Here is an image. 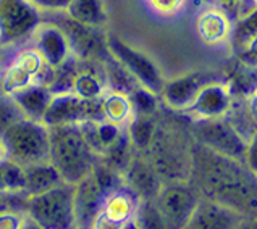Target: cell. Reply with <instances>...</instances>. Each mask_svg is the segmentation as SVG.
Here are the masks:
<instances>
[{
    "label": "cell",
    "instance_id": "obj_1",
    "mask_svg": "<svg viewBox=\"0 0 257 229\" xmlns=\"http://www.w3.org/2000/svg\"><path fill=\"white\" fill-rule=\"evenodd\" d=\"M193 144L191 128L188 129L178 120H172V116H165L159 110L156 129L149 147L143 153L164 182L189 181Z\"/></svg>",
    "mask_w": 257,
    "mask_h": 229
},
{
    "label": "cell",
    "instance_id": "obj_2",
    "mask_svg": "<svg viewBox=\"0 0 257 229\" xmlns=\"http://www.w3.org/2000/svg\"><path fill=\"white\" fill-rule=\"evenodd\" d=\"M97 157L91 150L79 123L49 128V161L62 181L76 184L91 173Z\"/></svg>",
    "mask_w": 257,
    "mask_h": 229
},
{
    "label": "cell",
    "instance_id": "obj_3",
    "mask_svg": "<svg viewBox=\"0 0 257 229\" xmlns=\"http://www.w3.org/2000/svg\"><path fill=\"white\" fill-rule=\"evenodd\" d=\"M26 215L44 229H75V184L63 181L28 197Z\"/></svg>",
    "mask_w": 257,
    "mask_h": 229
},
{
    "label": "cell",
    "instance_id": "obj_4",
    "mask_svg": "<svg viewBox=\"0 0 257 229\" xmlns=\"http://www.w3.org/2000/svg\"><path fill=\"white\" fill-rule=\"evenodd\" d=\"M0 139L7 158L21 166L49 160V126L42 121L23 118L12 124Z\"/></svg>",
    "mask_w": 257,
    "mask_h": 229
},
{
    "label": "cell",
    "instance_id": "obj_5",
    "mask_svg": "<svg viewBox=\"0 0 257 229\" xmlns=\"http://www.w3.org/2000/svg\"><path fill=\"white\" fill-rule=\"evenodd\" d=\"M44 15L31 0H0V46H20L29 41Z\"/></svg>",
    "mask_w": 257,
    "mask_h": 229
},
{
    "label": "cell",
    "instance_id": "obj_6",
    "mask_svg": "<svg viewBox=\"0 0 257 229\" xmlns=\"http://www.w3.org/2000/svg\"><path fill=\"white\" fill-rule=\"evenodd\" d=\"M47 20L62 29L70 46L71 57H75L76 60H105L107 57H110L105 41L107 34L102 31V28H92L78 23L65 12L49 15Z\"/></svg>",
    "mask_w": 257,
    "mask_h": 229
},
{
    "label": "cell",
    "instance_id": "obj_7",
    "mask_svg": "<svg viewBox=\"0 0 257 229\" xmlns=\"http://www.w3.org/2000/svg\"><path fill=\"white\" fill-rule=\"evenodd\" d=\"M105 41L110 57L118 65H121L139 86L159 95L165 84V79L162 73H160L159 66L146 54L128 46L126 42L116 38L115 34H107Z\"/></svg>",
    "mask_w": 257,
    "mask_h": 229
},
{
    "label": "cell",
    "instance_id": "obj_8",
    "mask_svg": "<svg viewBox=\"0 0 257 229\" xmlns=\"http://www.w3.org/2000/svg\"><path fill=\"white\" fill-rule=\"evenodd\" d=\"M191 134H193L194 142L207 147L210 150L238 161L244 160L247 140L225 118L197 120L191 128Z\"/></svg>",
    "mask_w": 257,
    "mask_h": 229
},
{
    "label": "cell",
    "instance_id": "obj_9",
    "mask_svg": "<svg viewBox=\"0 0 257 229\" xmlns=\"http://www.w3.org/2000/svg\"><path fill=\"white\" fill-rule=\"evenodd\" d=\"M199 198V192L189 181H172L162 184L154 202L162 213L168 229H183Z\"/></svg>",
    "mask_w": 257,
    "mask_h": 229
},
{
    "label": "cell",
    "instance_id": "obj_10",
    "mask_svg": "<svg viewBox=\"0 0 257 229\" xmlns=\"http://www.w3.org/2000/svg\"><path fill=\"white\" fill-rule=\"evenodd\" d=\"M29 41H31L29 46L36 49L44 63L50 68H57L71 58L70 46L65 34L60 28L49 20H42V23L36 28Z\"/></svg>",
    "mask_w": 257,
    "mask_h": 229
},
{
    "label": "cell",
    "instance_id": "obj_11",
    "mask_svg": "<svg viewBox=\"0 0 257 229\" xmlns=\"http://www.w3.org/2000/svg\"><path fill=\"white\" fill-rule=\"evenodd\" d=\"M123 186L133 194L138 200H154L162 187L164 181L146 158V155L136 152L131 158L126 171L121 176Z\"/></svg>",
    "mask_w": 257,
    "mask_h": 229
},
{
    "label": "cell",
    "instance_id": "obj_12",
    "mask_svg": "<svg viewBox=\"0 0 257 229\" xmlns=\"http://www.w3.org/2000/svg\"><path fill=\"white\" fill-rule=\"evenodd\" d=\"M241 213L212 198L201 197L183 229H239Z\"/></svg>",
    "mask_w": 257,
    "mask_h": 229
},
{
    "label": "cell",
    "instance_id": "obj_13",
    "mask_svg": "<svg viewBox=\"0 0 257 229\" xmlns=\"http://www.w3.org/2000/svg\"><path fill=\"white\" fill-rule=\"evenodd\" d=\"M231 108L230 92L225 86L217 83H207L199 95L196 97L194 103L189 107L186 115L191 120H217V118H225Z\"/></svg>",
    "mask_w": 257,
    "mask_h": 229
},
{
    "label": "cell",
    "instance_id": "obj_14",
    "mask_svg": "<svg viewBox=\"0 0 257 229\" xmlns=\"http://www.w3.org/2000/svg\"><path fill=\"white\" fill-rule=\"evenodd\" d=\"M205 84L207 83L201 76L196 75L175 78L170 81H165L162 91L159 94V99L172 112L185 113L194 103L196 97L199 95L201 89Z\"/></svg>",
    "mask_w": 257,
    "mask_h": 229
},
{
    "label": "cell",
    "instance_id": "obj_15",
    "mask_svg": "<svg viewBox=\"0 0 257 229\" xmlns=\"http://www.w3.org/2000/svg\"><path fill=\"white\" fill-rule=\"evenodd\" d=\"M12 97L17 102V105L20 107L25 118L34 121H42L44 113H46L49 107V102L52 99V94L46 86L33 84L12 94Z\"/></svg>",
    "mask_w": 257,
    "mask_h": 229
},
{
    "label": "cell",
    "instance_id": "obj_16",
    "mask_svg": "<svg viewBox=\"0 0 257 229\" xmlns=\"http://www.w3.org/2000/svg\"><path fill=\"white\" fill-rule=\"evenodd\" d=\"M60 182H63L60 174L49 160L25 166L23 192L28 197L42 194V192L55 187Z\"/></svg>",
    "mask_w": 257,
    "mask_h": 229
},
{
    "label": "cell",
    "instance_id": "obj_17",
    "mask_svg": "<svg viewBox=\"0 0 257 229\" xmlns=\"http://www.w3.org/2000/svg\"><path fill=\"white\" fill-rule=\"evenodd\" d=\"M136 206H138V198L124 186H120L107 192L104 202H102L100 211L110 219L124 224L126 221L133 219Z\"/></svg>",
    "mask_w": 257,
    "mask_h": 229
},
{
    "label": "cell",
    "instance_id": "obj_18",
    "mask_svg": "<svg viewBox=\"0 0 257 229\" xmlns=\"http://www.w3.org/2000/svg\"><path fill=\"white\" fill-rule=\"evenodd\" d=\"M102 118L105 121L116 124V126H126L133 116V105H131L130 95L126 92L107 89L100 97Z\"/></svg>",
    "mask_w": 257,
    "mask_h": 229
},
{
    "label": "cell",
    "instance_id": "obj_19",
    "mask_svg": "<svg viewBox=\"0 0 257 229\" xmlns=\"http://www.w3.org/2000/svg\"><path fill=\"white\" fill-rule=\"evenodd\" d=\"M65 13L78 23L92 28H102L107 21L105 5L102 0H71Z\"/></svg>",
    "mask_w": 257,
    "mask_h": 229
},
{
    "label": "cell",
    "instance_id": "obj_20",
    "mask_svg": "<svg viewBox=\"0 0 257 229\" xmlns=\"http://www.w3.org/2000/svg\"><path fill=\"white\" fill-rule=\"evenodd\" d=\"M197 33L201 39L207 44H220L226 39L230 31L228 21H226L225 13L220 10H205L197 18Z\"/></svg>",
    "mask_w": 257,
    "mask_h": 229
},
{
    "label": "cell",
    "instance_id": "obj_21",
    "mask_svg": "<svg viewBox=\"0 0 257 229\" xmlns=\"http://www.w3.org/2000/svg\"><path fill=\"white\" fill-rule=\"evenodd\" d=\"M157 113H133L126 124V134L136 152H146L156 129Z\"/></svg>",
    "mask_w": 257,
    "mask_h": 229
},
{
    "label": "cell",
    "instance_id": "obj_22",
    "mask_svg": "<svg viewBox=\"0 0 257 229\" xmlns=\"http://www.w3.org/2000/svg\"><path fill=\"white\" fill-rule=\"evenodd\" d=\"M133 221L138 229H168L162 213L154 200H138Z\"/></svg>",
    "mask_w": 257,
    "mask_h": 229
},
{
    "label": "cell",
    "instance_id": "obj_23",
    "mask_svg": "<svg viewBox=\"0 0 257 229\" xmlns=\"http://www.w3.org/2000/svg\"><path fill=\"white\" fill-rule=\"evenodd\" d=\"M25 115L21 113L17 102L13 100L12 95L0 94V136L9 129L12 124L23 120Z\"/></svg>",
    "mask_w": 257,
    "mask_h": 229
},
{
    "label": "cell",
    "instance_id": "obj_24",
    "mask_svg": "<svg viewBox=\"0 0 257 229\" xmlns=\"http://www.w3.org/2000/svg\"><path fill=\"white\" fill-rule=\"evenodd\" d=\"M149 9L160 17H173L186 5V0H146Z\"/></svg>",
    "mask_w": 257,
    "mask_h": 229
},
{
    "label": "cell",
    "instance_id": "obj_25",
    "mask_svg": "<svg viewBox=\"0 0 257 229\" xmlns=\"http://www.w3.org/2000/svg\"><path fill=\"white\" fill-rule=\"evenodd\" d=\"M31 2L38 7L42 15H54L67 12L71 0H31Z\"/></svg>",
    "mask_w": 257,
    "mask_h": 229
},
{
    "label": "cell",
    "instance_id": "obj_26",
    "mask_svg": "<svg viewBox=\"0 0 257 229\" xmlns=\"http://www.w3.org/2000/svg\"><path fill=\"white\" fill-rule=\"evenodd\" d=\"M25 211H0V229H20L25 221Z\"/></svg>",
    "mask_w": 257,
    "mask_h": 229
},
{
    "label": "cell",
    "instance_id": "obj_27",
    "mask_svg": "<svg viewBox=\"0 0 257 229\" xmlns=\"http://www.w3.org/2000/svg\"><path fill=\"white\" fill-rule=\"evenodd\" d=\"M244 160L247 163L249 171L257 174V129L252 131V134L249 136V139H247Z\"/></svg>",
    "mask_w": 257,
    "mask_h": 229
},
{
    "label": "cell",
    "instance_id": "obj_28",
    "mask_svg": "<svg viewBox=\"0 0 257 229\" xmlns=\"http://www.w3.org/2000/svg\"><path fill=\"white\" fill-rule=\"evenodd\" d=\"M89 229H123V224L116 223V221H113V219H110L108 216H105L104 213L100 211L91 221Z\"/></svg>",
    "mask_w": 257,
    "mask_h": 229
},
{
    "label": "cell",
    "instance_id": "obj_29",
    "mask_svg": "<svg viewBox=\"0 0 257 229\" xmlns=\"http://www.w3.org/2000/svg\"><path fill=\"white\" fill-rule=\"evenodd\" d=\"M247 115L252 121L257 123V91L251 95V99L247 100Z\"/></svg>",
    "mask_w": 257,
    "mask_h": 229
},
{
    "label": "cell",
    "instance_id": "obj_30",
    "mask_svg": "<svg viewBox=\"0 0 257 229\" xmlns=\"http://www.w3.org/2000/svg\"><path fill=\"white\" fill-rule=\"evenodd\" d=\"M20 229H44L39 223H36V221L33 218H29L28 215L25 216V221H23V224H21Z\"/></svg>",
    "mask_w": 257,
    "mask_h": 229
},
{
    "label": "cell",
    "instance_id": "obj_31",
    "mask_svg": "<svg viewBox=\"0 0 257 229\" xmlns=\"http://www.w3.org/2000/svg\"><path fill=\"white\" fill-rule=\"evenodd\" d=\"M2 160H0V161H2ZM4 190H7V187H5V181H4V174H2V165H0V192H4Z\"/></svg>",
    "mask_w": 257,
    "mask_h": 229
},
{
    "label": "cell",
    "instance_id": "obj_32",
    "mask_svg": "<svg viewBox=\"0 0 257 229\" xmlns=\"http://www.w3.org/2000/svg\"><path fill=\"white\" fill-rule=\"evenodd\" d=\"M7 155H5V149H4V144H2V139H0V160L5 158Z\"/></svg>",
    "mask_w": 257,
    "mask_h": 229
},
{
    "label": "cell",
    "instance_id": "obj_33",
    "mask_svg": "<svg viewBox=\"0 0 257 229\" xmlns=\"http://www.w3.org/2000/svg\"><path fill=\"white\" fill-rule=\"evenodd\" d=\"M218 2H220V4H226V5H228V4H239L241 0H218Z\"/></svg>",
    "mask_w": 257,
    "mask_h": 229
},
{
    "label": "cell",
    "instance_id": "obj_34",
    "mask_svg": "<svg viewBox=\"0 0 257 229\" xmlns=\"http://www.w3.org/2000/svg\"><path fill=\"white\" fill-rule=\"evenodd\" d=\"M0 94H2V86H0Z\"/></svg>",
    "mask_w": 257,
    "mask_h": 229
},
{
    "label": "cell",
    "instance_id": "obj_35",
    "mask_svg": "<svg viewBox=\"0 0 257 229\" xmlns=\"http://www.w3.org/2000/svg\"><path fill=\"white\" fill-rule=\"evenodd\" d=\"M0 52H2V46H0Z\"/></svg>",
    "mask_w": 257,
    "mask_h": 229
}]
</instances>
